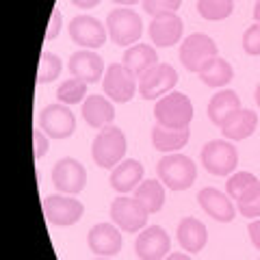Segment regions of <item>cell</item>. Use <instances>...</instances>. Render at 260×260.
<instances>
[{
	"mask_svg": "<svg viewBox=\"0 0 260 260\" xmlns=\"http://www.w3.org/2000/svg\"><path fill=\"white\" fill-rule=\"evenodd\" d=\"M32 154H35V160H42L48 154V135L42 128L32 130Z\"/></svg>",
	"mask_w": 260,
	"mask_h": 260,
	"instance_id": "e575fe53",
	"label": "cell"
},
{
	"mask_svg": "<svg viewBox=\"0 0 260 260\" xmlns=\"http://www.w3.org/2000/svg\"><path fill=\"white\" fill-rule=\"evenodd\" d=\"M184 30L182 20L176 13H160L154 15L150 22V37L152 44H156L158 48H169L180 42Z\"/></svg>",
	"mask_w": 260,
	"mask_h": 260,
	"instance_id": "2e32d148",
	"label": "cell"
},
{
	"mask_svg": "<svg viewBox=\"0 0 260 260\" xmlns=\"http://www.w3.org/2000/svg\"><path fill=\"white\" fill-rule=\"evenodd\" d=\"M70 37L72 42L87 48V50H98L107 42V28L100 20H95L93 15H76L70 22Z\"/></svg>",
	"mask_w": 260,
	"mask_h": 260,
	"instance_id": "8fae6325",
	"label": "cell"
},
{
	"mask_svg": "<svg viewBox=\"0 0 260 260\" xmlns=\"http://www.w3.org/2000/svg\"><path fill=\"white\" fill-rule=\"evenodd\" d=\"M52 184L65 195H76L87 184V169L76 158H61L52 169Z\"/></svg>",
	"mask_w": 260,
	"mask_h": 260,
	"instance_id": "7c38bea8",
	"label": "cell"
},
{
	"mask_svg": "<svg viewBox=\"0 0 260 260\" xmlns=\"http://www.w3.org/2000/svg\"><path fill=\"white\" fill-rule=\"evenodd\" d=\"M234 78V70L221 56H215L213 61H208L204 68L200 70V80L208 87H225Z\"/></svg>",
	"mask_w": 260,
	"mask_h": 260,
	"instance_id": "4316f807",
	"label": "cell"
},
{
	"mask_svg": "<svg viewBox=\"0 0 260 260\" xmlns=\"http://www.w3.org/2000/svg\"><path fill=\"white\" fill-rule=\"evenodd\" d=\"M154 117H156V124L162 128H189L193 119V102L189 100V95L172 91L156 102Z\"/></svg>",
	"mask_w": 260,
	"mask_h": 260,
	"instance_id": "3957f363",
	"label": "cell"
},
{
	"mask_svg": "<svg viewBox=\"0 0 260 260\" xmlns=\"http://www.w3.org/2000/svg\"><path fill=\"white\" fill-rule=\"evenodd\" d=\"M63 70V63L56 54L52 52H44L42 59H39V70H37V83L39 85H48L52 83L54 78H59Z\"/></svg>",
	"mask_w": 260,
	"mask_h": 260,
	"instance_id": "f546056e",
	"label": "cell"
},
{
	"mask_svg": "<svg viewBox=\"0 0 260 260\" xmlns=\"http://www.w3.org/2000/svg\"><path fill=\"white\" fill-rule=\"evenodd\" d=\"M42 130L52 139H68L76 130V117L63 104H48L39 115Z\"/></svg>",
	"mask_w": 260,
	"mask_h": 260,
	"instance_id": "4fadbf2b",
	"label": "cell"
},
{
	"mask_svg": "<svg viewBox=\"0 0 260 260\" xmlns=\"http://www.w3.org/2000/svg\"><path fill=\"white\" fill-rule=\"evenodd\" d=\"M80 113H83V119L87 124L98 130L111 126L113 119H115L113 100H109V98H104V95H87Z\"/></svg>",
	"mask_w": 260,
	"mask_h": 260,
	"instance_id": "d6986e66",
	"label": "cell"
},
{
	"mask_svg": "<svg viewBox=\"0 0 260 260\" xmlns=\"http://www.w3.org/2000/svg\"><path fill=\"white\" fill-rule=\"evenodd\" d=\"M61 24H63V15L59 9H54L52 15H50V24H48V30H46V39L50 42V39H54L56 35H59L61 30Z\"/></svg>",
	"mask_w": 260,
	"mask_h": 260,
	"instance_id": "d590c367",
	"label": "cell"
},
{
	"mask_svg": "<svg viewBox=\"0 0 260 260\" xmlns=\"http://www.w3.org/2000/svg\"><path fill=\"white\" fill-rule=\"evenodd\" d=\"M143 9L150 15H160V13H176L180 9L182 0H141Z\"/></svg>",
	"mask_w": 260,
	"mask_h": 260,
	"instance_id": "d6a6232c",
	"label": "cell"
},
{
	"mask_svg": "<svg viewBox=\"0 0 260 260\" xmlns=\"http://www.w3.org/2000/svg\"><path fill=\"white\" fill-rule=\"evenodd\" d=\"M232 3H234V0H232Z\"/></svg>",
	"mask_w": 260,
	"mask_h": 260,
	"instance_id": "ee69618b",
	"label": "cell"
},
{
	"mask_svg": "<svg viewBox=\"0 0 260 260\" xmlns=\"http://www.w3.org/2000/svg\"><path fill=\"white\" fill-rule=\"evenodd\" d=\"M239 162V152L230 141L215 139L202 148V165L213 176H230Z\"/></svg>",
	"mask_w": 260,
	"mask_h": 260,
	"instance_id": "8992f818",
	"label": "cell"
},
{
	"mask_svg": "<svg viewBox=\"0 0 260 260\" xmlns=\"http://www.w3.org/2000/svg\"><path fill=\"white\" fill-rule=\"evenodd\" d=\"M102 89L113 102H128L133 100L135 91L139 89V78L130 72L124 63H113L104 72Z\"/></svg>",
	"mask_w": 260,
	"mask_h": 260,
	"instance_id": "52a82bcc",
	"label": "cell"
},
{
	"mask_svg": "<svg viewBox=\"0 0 260 260\" xmlns=\"http://www.w3.org/2000/svg\"><path fill=\"white\" fill-rule=\"evenodd\" d=\"M256 126H258L256 113L247 111V109H239L221 126V133H223L225 139H230V141H243V139H247V137H251L256 133Z\"/></svg>",
	"mask_w": 260,
	"mask_h": 260,
	"instance_id": "603a6c76",
	"label": "cell"
},
{
	"mask_svg": "<svg viewBox=\"0 0 260 260\" xmlns=\"http://www.w3.org/2000/svg\"><path fill=\"white\" fill-rule=\"evenodd\" d=\"M72 5H76L78 9H91V7L100 5V0H72Z\"/></svg>",
	"mask_w": 260,
	"mask_h": 260,
	"instance_id": "74e56055",
	"label": "cell"
},
{
	"mask_svg": "<svg viewBox=\"0 0 260 260\" xmlns=\"http://www.w3.org/2000/svg\"><path fill=\"white\" fill-rule=\"evenodd\" d=\"M109 182L113 186V191H117L121 195L135 191L137 186L143 182V165H141L139 160H135V158L121 160L119 165L113 169Z\"/></svg>",
	"mask_w": 260,
	"mask_h": 260,
	"instance_id": "44dd1931",
	"label": "cell"
},
{
	"mask_svg": "<svg viewBox=\"0 0 260 260\" xmlns=\"http://www.w3.org/2000/svg\"><path fill=\"white\" fill-rule=\"evenodd\" d=\"M241 109V98L232 91V89H223L217 95L210 98L208 102V117L215 126L221 128L234 113Z\"/></svg>",
	"mask_w": 260,
	"mask_h": 260,
	"instance_id": "7402d4cb",
	"label": "cell"
},
{
	"mask_svg": "<svg viewBox=\"0 0 260 260\" xmlns=\"http://www.w3.org/2000/svg\"><path fill=\"white\" fill-rule=\"evenodd\" d=\"M256 102H258V107H260V85H258V89H256Z\"/></svg>",
	"mask_w": 260,
	"mask_h": 260,
	"instance_id": "b9f144b4",
	"label": "cell"
},
{
	"mask_svg": "<svg viewBox=\"0 0 260 260\" xmlns=\"http://www.w3.org/2000/svg\"><path fill=\"white\" fill-rule=\"evenodd\" d=\"M156 172L160 182L172 191H186L198 178V167L195 162L184 156V154H167L156 165Z\"/></svg>",
	"mask_w": 260,
	"mask_h": 260,
	"instance_id": "6da1fadb",
	"label": "cell"
},
{
	"mask_svg": "<svg viewBox=\"0 0 260 260\" xmlns=\"http://www.w3.org/2000/svg\"><path fill=\"white\" fill-rule=\"evenodd\" d=\"M247 232H249L251 243H254V245L260 249V219H256V221H251V223H249Z\"/></svg>",
	"mask_w": 260,
	"mask_h": 260,
	"instance_id": "8d00e7d4",
	"label": "cell"
},
{
	"mask_svg": "<svg viewBox=\"0 0 260 260\" xmlns=\"http://www.w3.org/2000/svg\"><path fill=\"white\" fill-rule=\"evenodd\" d=\"M121 61H124L126 68L139 78L143 72H148L150 68H154V65L158 63V54L148 44H135L124 52V59Z\"/></svg>",
	"mask_w": 260,
	"mask_h": 260,
	"instance_id": "d4e9b609",
	"label": "cell"
},
{
	"mask_svg": "<svg viewBox=\"0 0 260 260\" xmlns=\"http://www.w3.org/2000/svg\"><path fill=\"white\" fill-rule=\"evenodd\" d=\"M169 247H172L169 234L160 225L143 228L135 243V251L139 260H162L169 254Z\"/></svg>",
	"mask_w": 260,
	"mask_h": 260,
	"instance_id": "5bb4252c",
	"label": "cell"
},
{
	"mask_svg": "<svg viewBox=\"0 0 260 260\" xmlns=\"http://www.w3.org/2000/svg\"><path fill=\"white\" fill-rule=\"evenodd\" d=\"M243 50L251 56L260 54V24H251V26L243 32Z\"/></svg>",
	"mask_w": 260,
	"mask_h": 260,
	"instance_id": "836d02e7",
	"label": "cell"
},
{
	"mask_svg": "<svg viewBox=\"0 0 260 260\" xmlns=\"http://www.w3.org/2000/svg\"><path fill=\"white\" fill-rule=\"evenodd\" d=\"M85 206L72 195H48L44 200V215L54 225H74L83 219Z\"/></svg>",
	"mask_w": 260,
	"mask_h": 260,
	"instance_id": "30bf717a",
	"label": "cell"
},
{
	"mask_svg": "<svg viewBox=\"0 0 260 260\" xmlns=\"http://www.w3.org/2000/svg\"><path fill=\"white\" fill-rule=\"evenodd\" d=\"M232 0H198V13L204 20H225L232 13Z\"/></svg>",
	"mask_w": 260,
	"mask_h": 260,
	"instance_id": "83f0119b",
	"label": "cell"
},
{
	"mask_svg": "<svg viewBox=\"0 0 260 260\" xmlns=\"http://www.w3.org/2000/svg\"><path fill=\"white\" fill-rule=\"evenodd\" d=\"M148 210H145L135 198L119 195L111 204V219L119 230L126 232H141L148 225Z\"/></svg>",
	"mask_w": 260,
	"mask_h": 260,
	"instance_id": "9c48e42d",
	"label": "cell"
},
{
	"mask_svg": "<svg viewBox=\"0 0 260 260\" xmlns=\"http://www.w3.org/2000/svg\"><path fill=\"white\" fill-rule=\"evenodd\" d=\"M217 54V44L204 32H193L180 46V61L189 72H198L204 68L208 61H213Z\"/></svg>",
	"mask_w": 260,
	"mask_h": 260,
	"instance_id": "ba28073f",
	"label": "cell"
},
{
	"mask_svg": "<svg viewBox=\"0 0 260 260\" xmlns=\"http://www.w3.org/2000/svg\"><path fill=\"white\" fill-rule=\"evenodd\" d=\"M56 95H59V100L63 104L85 102V98H87V83H83V80H78V78H68V80H63V83H61Z\"/></svg>",
	"mask_w": 260,
	"mask_h": 260,
	"instance_id": "f1b7e54d",
	"label": "cell"
},
{
	"mask_svg": "<svg viewBox=\"0 0 260 260\" xmlns=\"http://www.w3.org/2000/svg\"><path fill=\"white\" fill-rule=\"evenodd\" d=\"M126 154V135L117 126H107L95 135L91 156L98 167L102 169H115Z\"/></svg>",
	"mask_w": 260,
	"mask_h": 260,
	"instance_id": "7a4b0ae2",
	"label": "cell"
},
{
	"mask_svg": "<svg viewBox=\"0 0 260 260\" xmlns=\"http://www.w3.org/2000/svg\"><path fill=\"white\" fill-rule=\"evenodd\" d=\"M191 139L189 128H162V126H154L152 128V143L154 148L162 154H176L178 150H182Z\"/></svg>",
	"mask_w": 260,
	"mask_h": 260,
	"instance_id": "cb8c5ba5",
	"label": "cell"
},
{
	"mask_svg": "<svg viewBox=\"0 0 260 260\" xmlns=\"http://www.w3.org/2000/svg\"><path fill=\"white\" fill-rule=\"evenodd\" d=\"M254 20L260 24V0L256 3V7H254Z\"/></svg>",
	"mask_w": 260,
	"mask_h": 260,
	"instance_id": "ab89813d",
	"label": "cell"
},
{
	"mask_svg": "<svg viewBox=\"0 0 260 260\" xmlns=\"http://www.w3.org/2000/svg\"><path fill=\"white\" fill-rule=\"evenodd\" d=\"M107 30L117 46H135L143 32L141 15L133 9H113L107 18Z\"/></svg>",
	"mask_w": 260,
	"mask_h": 260,
	"instance_id": "277c9868",
	"label": "cell"
},
{
	"mask_svg": "<svg viewBox=\"0 0 260 260\" xmlns=\"http://www.w3.org/2000/svg\"><path fill=\"white\" fill-rule=\"evenodd\" d=\"M89 249L102 258L117 256L121 251V232L113 223H98L87 234Z\"/></svg>",
	"mask_w": 260,
	"mask_h": 260,
	"instance_id": "9a60e30c",
	"label": "cell"
},
{
	"mask_svg": "<svg viewBox=\"0 0 260 260\" xmlns=\"http://www.w3.org/2000/svg\"><path fill=\"white\" fill-rule=\"evenodd\" d=\"M198 202L202 210L213 217L215 221L219 223H230L234 219V204L230 202V198L228 195H223L221 191L213 189V186H206V189H202L198 193Z\"/></svg>",
	"mask_w": 260,
	"mask_h": 260,
	"instance_id": "ac0fdd59",
	"label": "cell"
},
{
	"mask_svg": "<svg viewBox=\"0 0 260 260\" xmlns=\"http://www.w3.org/2000/svg\"><path fill=\"white\" fill-rule=\"evenodd\" d=\"M178 243L184 251H191V254H198L206 247V241H208V230L206 225L195 217H184L180 223H178Z\"/></svg>",
	"mask_w": 260,
	"mask_h": 260,
	"instance_id": "ffe728a7",
	"label": "cell"
},
{
	"mask_svg": "<svg viewBox=\"0 0 260 260\" xmlns=\"http://www.w3.org/2000/svg\"><path fill=\"white\" fill-rule=\"evenodd\" d=\"M258 182V178L249 172H237V174H230L225 182V191L230 195V200H239L243 193H245L249 186H254Z\"/></svg>",
	"mask_w": 260,
	"mask_h": 260,
	"instance_id": "1f68e13d",
	"label": "cell"
},
{
	"mask_svg": "<svg viewBox=\"0 0 260 260\" xmlns=\"http://www.w3.org/2000/svg\"><path fill=\"white\" fill-rule=\"evenodd\" d=\"M113 3H117V5H137V3H139V0H113Z\"/></svg>",
	"mask_w": 260,
	"mask_h": 260,
	"instance_id": "60d3db41",
	"label": "cell"
},
{
	"mask_svg": "<svg viewBox=\"0 0 260 260\" xmlns=\"http://www.w3.org/2000/svg\"><path fill=\"white\" fill-rule=\"evenodd\" d=\"M178 83V72L169 63H156L139 76V95L143 100H160Z\"/></svg>",
	"mask_w": 260,
	"mask_h": 260,
	"instance_id": "5b68a950",
	"label": "cell"
},
{
	"mask_svg": "<svg viewBox=\"0 0 260 260\" xmlns=\"http://www.w3.org/2000/svg\"><path fill=\"white\" fill-rule=\"evenodd\" d=\"M68 68L72 72V78H78L83 83L91 85L95 80L104 78V61L100 54H95L93 50H80L70 56Z\"/></svg>",
	"mask_w": 260,
	"mask_h": 260,
	"instance_id": "e0dca14e",
	"label": "cell"
},
{
	"mask_svg": "<svg viewBox=\"0 0 260 260\" xmlns=\"http://www.w3.org/2000/svg\"><path fill=\"white\" fill-rule=\"evenodd\" d=\"M98 260H109V258H98Z\"/></svg>",
	"mask_w": 260,
	"mask_h": 260,
	"instance_id": "7bdbcfd3",
	"label": "cell"
},
{
	"mask_svg": "<svg viewBox=\"0 0 260 260\" xmlns=\"http://www.w3.org/2000/svg\"><path fill=\"white\" fill-rule=\"evenodd\" d=\"M165 260H191V258L186 256V254H169Z\"/></svg>",
	"mask_w": 260,
	"mask_h": 260,
	"instance_id": "f35d334b",
	"label": "cell"
},
{
	"mask_svg": "<svg viewBox=\"0 0 260 260\" xmlns=\"http://www.w3.org/2000/svg\"><path fill=\"white\" fill-rule=\"evenodd\" d=\"M135 200L148 210V213H158L165 204V186L156 180H143L135 189Z\"/></svg>",
	"mask_w": 260,
	"mask_h": 260,
	"instance_id": "484cf974",
	"label": "cell"
},
{
	"mask_svg": "<svg viewBox=\"0 0 260 260\" xmlns=\"http://www.w3.org/2000/svg\"><path fill=\"white\" fill-rule=\"evenodd\" d=\"M237 208L243 217H260V182H256L254 186L241 195L237 200Z\"/></svg>",
	"mask_w": 260,
	"mask_h": 260,
	"instance_id": "4dcf8cb0",
	"label": "cell"
}]
</instances>
